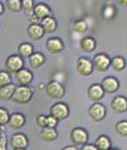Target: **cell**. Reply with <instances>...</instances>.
Listing matches in <instances>:
<instances>
[{
	"mask_svg": "<svg viewBox=\"0 0 127 150\" xmlns=\"http://www.w3.org/2000/svg\"><path fill=\"white\" fill-rule=\"evenodd\" d=\"M34 91L30 86H19L16 85L15 91L11 100L18 105H27L33 99Z\"/></svg>",
	"mask_w": 127,
	"mask_h": 150,
	"instance_id": "cell-1",
	"label": "cell"
},
{
	"mask_svg": "<svg viewBox=\"0 0 127 150\" xmlns=\"http://www.w3.org/2000/svg\"><path fill=\"white\" fill-rule=\"evenodd\" d=\"M89 135L84 127H74L70 132V140L74 146H83L88 143Z\"/></svg>",
	"mask_w": 127,
	"mask_h": 150,
	"instance_id": "cell-2",
	"label": "cell"
},
{
	"mask_svg": "<svg viewBox=\"0 0 127 150\" xmlns=\"http://www.w3.org/2000/svg\"><path fill=\"white\" fill-rule=\"evenodd\" d=\"M45 91L47 96L52 98V99H61L65 95V88H64V86L61 83L56 82V81H50L46 85Z\"/></svg>",
	"mask_w": 127,
	"mask_h": 150,
	"instance_id": "cell-3",
	"label": "cell"
},
{
	"mask_svg": "<svg viewBox=\"0 0 127 150\" xmlns=\"http://www.w3.org/2000/svg\"><path fill=\"white\" fill-rule=\"evenodd\" d=\"M92 65H94V70H96L99 73H104L110 68V63H111V58L104 52L97 53L96 56L92 58Z\"/></svg>",
	"mask_w": 127,
	"mask_h": 150,
	"instance_id": "cell-4",
	"label": "cell"
},
{
	"mask_svg": "<svg viewBox=\"0 0 127 150\" xmlns=\"http://www.w3.org/2000/svg\"><path fill=\"white\" fill-rule=\"evenodd\" d=\"M4 68L9 73H18L24 68V59L19 54H11L4 61Z\"/></svg>",
	"mask_w": 127,
	"mask_h": 150,
	"instance_id": "cell-5",
	"label": "cell"
},
{
	"mask_svg": "<svg viewBox=\"0 0 127 150\" xmlns=\"http://www.w3.org/2000/svg\"><path fill=\"white\" fill-rule=\"evenodd\" d=\"M49 112H50V115L56 117L58 121H63L70 115V108L64 102H56L54 105L50 107Z\"/></svg>",
	"mask_w": 127,
	"mask_h": 150,
	"instance_id": "cell-6",
	"label": "cell"
},
{
	"mask_svg": "<svg viewBox=\"0 0 127 150\" xmlns=\"http://www.w3.org/2000/svg\"><path fill=\"white\" fill-rule=\"evenodd\" d=\"M76 71L80 76H89L94 72L92 61L88 57H80L76 61Z\"/></svg>",
	"mask_w": 127,
	"mask_h": 150,
	"instance_id": "cell-7",
	"label": "cell"
},
{
	"mask_svg": "<svg viewBox=\"0 0 127 150\" xmlns=\"http://www.w3.org/2000/svg\"><path fill=\"white\" fill-rule=\"evenodd\" d=\"M88 114L95 122H101L107 115V108L100 102H95L89 107Z\"/></svg>",
	"mask_w": 127,
	"mask_h": 150,
	"instance_id": "cell-8",
	"label": "cell"
},
{
	"mask_svg": "<svg viewBox=\"0 0 127 150\" xmlns=\"http://www.w3.org/2000/svg\"><path fill=\"white\" fill-rule=\"evenodd\" d=\"M100 85L103 91H104V94L109 95L116 93L120 88V82L114 76H107L104 79H102Z\"/></svg>",
	"mask_w": 127,
	"mask_h": 150,
	"instance_id": "cell-9",
	"label": "cell"
},
{
	"mask_svg": "<svg viewBox=\"0 0 127 150\" xmlns=\"http://www.w3.org/2000/svg\"><path fill=\"white\" fill-rule=\"evenodd\" d=\"M10 146L13 149H27L30 146V140L23 133H14L10 138Z\"/></svg>",
	"mask_w": 127,
	"mask_h": 150,
	"instance_id": "cell-10",
	"label": "cell"
},
{
	"mask_svg": "<svg viewBox=\"0 0 127 150\" xmlns=\"http://www.w3.org/2000/svg\"><path fill=\"white\" fill-rule=\"evenodd\" d=\"M34 74L30 69L23 68L18 73H15V81L19 86H30V84L33 82Z\"/></svg>",
	"mask_w": 127,
	"mask_h": 150,
	"instance_id": "cell-11",
	"label": "cell"
},
{
	"mask_svg": "<svg viewBox=\"0 0 127 150\" xmlns=\"http://www.w3.org/2000/svg\"><path fill=\"white\" fill-rule=\"evenodd\" d=\"M111 110L115 114H122L127 111V98L124 96H115L110 103Z\"/></svg>",
	"mask_w": 127,
	"mask_h": 150,
	"instance_id": "cell-12",
	"label": "cell"
},
{
	"mask_svg": "<svg viewBox=\"0 0 127 150\" xmlns=\"http://www.w3.org/2000/svg\"><path fill=\"white\" fill-rule=\"evenodd\" d=\"M46 49L49 53L56 54L64 50V44L62 39L59 37H51L48 38L46 41Z\"/></svg>",
	"mask_w": 127,
	"mask_h": 150,
	"instance_id": "cell-13",
	"label": "cell"
},
{
	"mask_svg": "<svg viewBox=\"0 0 127 150\" xmlns=\"http://www.w3.org/2000/svg\"><path fill=\"white\" fill-rule=\"evenodd\" d=\"M26 123V117L21 112H14L10 114L8 125L12 129H21L24 127V125Z\"/></svg>",
	"mask_w": 127,
	"mask_h": 150,
	"instance_id": "cell-14",
	"label": "cell"
},
{
	"mask_svg": "<svg viewBox=\"0 0 127 150\" xmlns=\"http://www.w3.org/2000/svg\"><path fill=\"white\" fill-rule=\"evenodd\" d=\"M87 97L91 101H100L101 99L104 97V91H103L100 84H97V83L91 84L87 89Z\"/></svg>",
	"mask_w": 127,
	"mask_h": 150,
	"instance_id": "cell-15",
	"label": "cell"
},
{
	"mask_svg": "<svg viewBox=\"0 0 127 150\" xmlns=\"http://www.w3.org/2000/svg\"><path fill=\"white\" fill-rule=\"evenodd\" d=\"M27 36L30 37L32 40H40L41 38L45 36V30L40 25V23H36V24H30L26 30Z\"/></svg>",
	"mask_w": 127,
	"mask_h": 150,
	"instance_id": "cell-16",
	"label": "cell"
},
{
	"mask_svg": "<svg viewBox=\"0 0 127 150\" xmlns=\"http://www.w3.org/2000/svg\"><path fill=\"white\" fill-rule=\"evenodd\" d=\"M33 14L35 16H37V19L39 21H41V20H44L45 18L52 16V10L50 9V7H49L48 4H44V2H39V4H37L34 7Z\"/></svg>",
	"mask_w": 127,
	"mask_h": 150,
	"instance_id": "cell-17",
	"label": "cell"
},
{
	"mask_svg": "<svg viewBox=\"0 0 127 150\" xmlns=\"http://www.w3.org/2000/svg\"><path fill=\"white\" fill-rule=\"evenodd\" d=\"M96 47H97V41L92 36H86V37L82 38L79 41V48L82 49V51L84 52H94Z\"/></svg>",
	"mask_w": 127,
	"mask_h": 150,
	"instance_id": "cell-18",
	"label": "cell"
},
{
	"mask_svg": "<svg viewBox=\"0 0 127 150\" xmlns=\"http://www.w3.org/2000/svg\"><path fill=\"white\" fill-rule=\"evenodd\" d=\"M40 25L42 26L46 34H52L58 28V23L56 20L53 16H48L40 21Z\"/></svg>",
	"mask_w": 127,
	"mask_h": 150,
	"instance_id": "cell-19",
	"label": "cell"
},
{
	"mask_svg": "<svg viewBox=\"0 0 127 150\" xmlns=\"http://www.w3.org/2000/svg\"><path fill=\"white\" fill-rule=\"evenodd\" d=\"M16 85L15 84H9L6 86L0 87V100L1 101H8V100H11L12 96L14 94Z\"/></svg>",
	"mask_w": 127,
	"mask_h": 150,
	"instance_id": "cell-20",
	"label": "cell"
},
{
	"mask_svg": "<svg viewBox=\"0 0 127 150\" xmlns=\"http://www.w3.org/2000/svg\"><path fill=\"white\" fill-rule=\"evenodd\" d=\"M45 62H46V57L44 56V53L39 52V51L34 52L33 54L28 58V63H30V67L34 69L40 68Z\"/></svg>",
	"mask_w": 127,
	"mask_h": 150,
	"instance_id": "cell-21",
	"label": "cell"
},
{
	"mask_svg": "<svg viewBox=\"0 0 127 150\" xmlns=\"http://www.w3.org/2000/svg\"><path fill=\"white\" fill-rule=\"evenodd\" d=\"M40 138L44 142H53L58 138V132L56 128L52 127H44L41 128L40 132Z\"/></svg>",
	"mask_w": 127,
	"mask_h": 150,
	"instance_id": "cell-22",
	"label": "cell"
},
{
	"mask_svg": "<svg viewBox=\"0 0 127 150\" xmlns=\"http://www.w3.org/2000/svg\"><path fill=\"white\" fill-rule=\"evenodd\" d=\"M18 52H19V56L22 57L23 59H25V58L28 59L35 52L34 51V46L30 42H22L18 47Z\"/></svg>",
	"mask_w": 127,
	"mask_h": 150,
	"instance_id": "cell-23",
	"label": "cell"
},
{
	"mask_svg": "<svg viewBox=\"0 0 127 150\" xmlns=\"http://www.w3.org/2000/svg\"><path fill=\"white\" fill-rule=\"evenodd\" d=\"M111 145H112L111 139L107 135L98 136L96 139V143H95V146L97 147L98 150H108L111 148Z\"/></svg>",
	"mask_w": 127,
	"mask_h": 150,
	"instance_id": "cell-24",
	"label": "cell"
},
{
	"mask_svg": "<svg viewBox=\"0 0 127 150\" xmlns=\"http://www.w3.org/2000/svg\"><path fill=\"white\" fill-rule=\"evenodd\" d=\"M126 67V60L123 57L117 56L111 59V63H110V68L115 72H122Z\"/></svg>",
	"mask_w": 127,
	"mask_h": 150,
	"instance_id": "cell-25",
	"label": "cell"
},
{
	"mask_svg": "<svg viewBox=\"0 0 127 150\" xmlns=\"http://www.w3.org/2000/svg\"><path fill=\"white\" fill-rule=\"evenodd\" d=\"M6 7L10 12L18 13L22 10L21 0H6Z\"/></svg>",
	"mask_w": 127,
	"mask_h": 150,
	"instance_id": "cell-26",
	"label": "cell"
},
{
	"mask_svg": "<svg viewBox=\"0 0 127 150\" xmlns=\"http://www.w3.org/2000/svg\"><path fill=\"white\" fill-rule=\"evenodd\" d=\"M87 30H88V25H87L86 21H84V20H77L73 24V30L76 34H84L85 32H87Z\"/></svg>",
	"mask_w": 127,
	"mask_h": 150,
	"instance_id": "cell-27",
	"label": "cell"
},
{
	"mask_svg": "<svg viewBox=\"0 0 127 150\" xmlns=\"http://www.w3.org/2000/svg\"><path fill=\"white\" fill-rule=\"evenodd\" d=\"M115 14H116V8L114 6H111V4L105 6L103 8V10H102V16H103V19L108 20V21L114 19Z\"/></svg>",
	"mask_w": 127,
	"mask_h": 150,
	"instance_id": "cell-28",
	"label": "cell"
},
{
	"mask_svg": "<svg viewBox=\"0 0 127 150\" xmlns=\"http://www.w3.org/2000/svg\"><path fill=\"white\" fill-rule=\"evenodd\" d=\"M115 132L117 133V135L122 136V137H126L127 136V121L122 120L119 121L115 124Z\"/></svg>",
	"mask_w": 127,
	"mask_h": 150,
	"instance_id": "cell-29",
	"label": "cell"
},
{
	"mask_svg": "<svg viewBox=\"0 0 127 150\" xmlns=\"http://www.w3.org/2000/svg\"><path fill=\"white\" fill-rule=\"evenodd\" d=\"M21 4H22V10H24L26 16L33 14L34 7H35L34 0H21Z\"/></svg>",
	"mask_w": 127,
	"mask_h": 150,
	"instance_id": "cell-30",
	"label": "cell"
},
{
	"mask_svg": "<svg viewBox=\"0 0 127 150\" xmlns=\"http://www.w3.org/2000/svg\"><path fill=\"white\" fill-rule=\"evenodd\" d=\"M11 75L8 71H0V87L11 84Z\"/></svg>",
	"mask_w": 127,
	"mask_h": 150,
	"instance_id": "cell-31",
	"label": "cell"
},
{
	"mask_svg": "<svg viewBox=\"0 0 127 150\" xmlns=\"http://www.w3.org/2000/svg\"><path fill=\"white\" fill-rule=\"evenodd\" d=\"M9 117H10V114L8 112V110L2 108V107H0V125L1 126L8 125Z\"/></svg>",
	"mask_w": 127,
	"mask_h": 150,
	"instance_id": "cell-32",
	"label": "cell"
},
{
	"mask_svg": "<svg viewBox=\"0 0 127 150\" xmlns=\"http://www.w3.org/2000/svg\"><path fill=\"white\" fill-rule=\"evenodd\" d=\"M36 124H37L39 127L44 128L47 126V115H44V114H39L36 119Z\"/></svg>",
	"mask_w": 127,
	"mask_h": 150,
	"instance_id": "cell-33",
	"label": "cell"
},
{
	"mask_svg": "<svg viewBox=\"0 0 127 150\" xmlns=\"http://www.w3.org/2000/svg\"><path fill=\"white\" fill-rule=\"evenodd\" d=\"M58 123H59V121L56 120V117H53V116H51V115L47 116V127L56 128Z\"/></svg>",
	"mask_w": 127,
	"mask_h": 150,
	"instance_id": "cell-34",
	"label": "cell"
},
{
	"mask_svg": "<svg viewBox=\"0 0 127 150\" xmlns=\"http://www.w3.org/2000/svg\"><path fill=\"white\" fill-rule=\"evenodd\" d=\"M0 150H8V138L4 134L0 139Z\"/></svg>",
	"mask_w": 127,
	"mask_h": 150,
	"instance_id": "cell-35",
	"label": "cell"
},
{
	"mask_svg": "<svg viewBox=\"0 0 127 150\" xmlns=\"http://www.w3.org/2000/svg\"><path fill=\"white\" fill-rule=\"evenodd\" d=\"M79 150H98L97 147L94 145H91V144H85V145H83L82 147H80V149Z\"/></svg>",
	"mask_w": 127,
	"mask_h": 150,
	"instance_id": "cell-36",
	"label": "cell"
},
{
	"mask_svg": "<svg viewBox=\"0 0 127 150\" xmlns=\"http://www.w3.org/2000/svg\"><path fill=\"white\" fill-rule=\"evenodd\" d=\"M116 2H117V6H121L123 8L127 7V0H116Z\"/></svg>",
	"mask_w": 127,
	"mask_h": 150,
	"instance_id": "cell-37",
	"label": "cell"
},
{
	"mask_svg": "<svg viewBox=\"0 0 127 150\" xmlns=\"http://www.w3.org/2000/svg\"><path fill=\"white\" fill-rule=\"evenodd\" d=\"M61 150H78V149H77L76 146H74V145H70V146H66V147H64V148H62Z\"/></svg>",
	"mask_w": 127,
	"mask_h": 150,
	"instance_id": "cell-38",
	"label": "cell"
},
{
	"mask_svg": "<svg viewBox=\"0 0 127 150\" xmlns=\"http://www.w3.org/2000/svg\"><path fill=\"white\" fill-rule=\"evenodd\" d=\"M4 4H1V1H0V16L4 14Z\"/></svg>",
	"mask_w": 127,
	"mask_h": 150,
	"instance_id": "cell-39",
	"label": "cell"
},
{
	"mask_svg": "<svg viewBox=\"0 0 127 150\" xmlns=\"http://www.w3.org/2000/svg\"><path fill=\"white\" fill-rule=\"evenodd\" d=\"M108 150H120V149H117V148H110V149Z\"/></svg>",
	"mask_w": 127,
	"mask_h": 150,
	"instance_id": "cell-40",
	"label": "cell"
},
{
	"mask_svg": "<svg viewBox=\"0 0 127 150\" xmlns=\"http://www.w3.org/2000/svg\"><path fill=\"white\" fill-rule=\"evenodd\" d=\"M105 2H111V1H113V0H104Z\"/></svg>",
	"mask_w": 127,
	"mask_h": 150,
	"instance_id": "cell-41",
	"label": "cell"
},
{
	"mask_svg": "<svg viewBox=\"0 0 127 150\" xmlns=\"http://www.w3.org/2000/svg\"><path fill=\"white\" fill-rule=\"evenodd\" d=\"M2 129H4V126H1V125H0V131H2Z\"/></svg>",
	"mask_w": 127,
	"mask_h": 150,
	"instance_id": "cell-42",
	"label": "cell"
},
{
	"mask_svg": "<svg viewBox=\"0 0 127 150\" xmlns=\"http://www.w3.org/2000/svg\"><path fill=\"white\" fill-rule=\"evenodd\" d=\"M13 150H26V149H21V148H20V149H13Z\"/></svg>",
	"mask_w": 127,
	"mask_h": 150,
	"instance_id": "cell-43",
	"label": "cell"
},
{
	"mask_svg": "<svg viewBox=\"0 0 127 150\" xmlns=\"http://www.w3.org/2000/svg\"><path fill=\"white\" fill-rule=\"evenodd\" d=\"M1 136H2V134H1V133H0V139H1Z\"/></svg>",
	"mask_w": 127,
	"mask_h": 150,
	"instance_id": "cell-44",
	"label": "cell"
},
{
	"mask_svg": "<svg viewBox=\"0 0 127 150\" xmlns=\"http://www.w3.org/2000/svg\"><path fill=\"white\" fill-rule=\"evenodd\" d=\"M46 1H50V0H46Z\"/></svg>",
	"mask_w": 127,
	"mask_h": 150,
	"instance_id": "cell-45",
	"label": "cell"
}]
</instances>
